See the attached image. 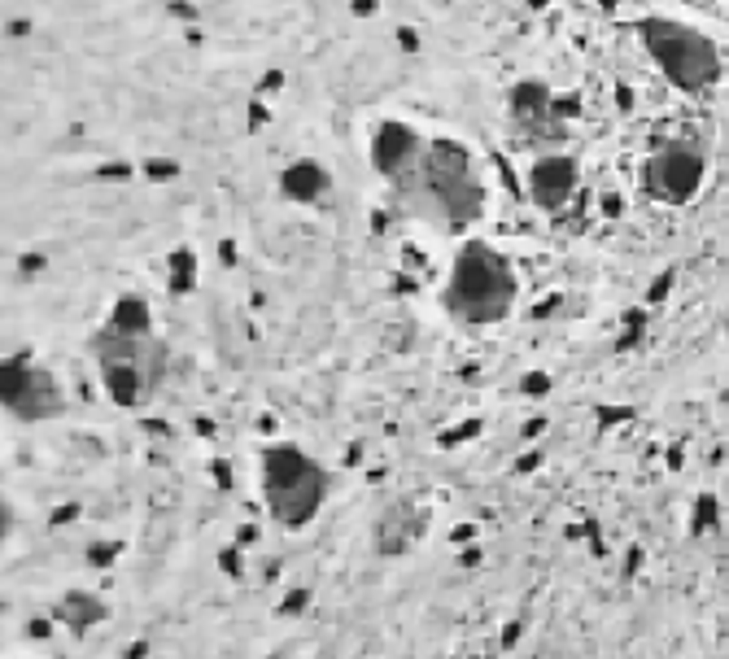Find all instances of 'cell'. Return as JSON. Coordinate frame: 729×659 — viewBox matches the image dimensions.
<instances>
[{
    "instance_id": "obj_5",
    "label": "cell",
    "mask_w": 729,
    "mask_h": 659,
    "mask_svg": "<svg viewBox=\"0 0 729 659\" xmlns=\"http://www.w3.org/2000/svg\"><path fill=\"white\" fill-rule=\"evenodd\" d=\"M638 35H642V49L655 61V71L686 97H699L707 88H716L721 75H725L721 49L707 40L704 31L677 23V18L651 14V18L638 23Z\"/></svg>"
},
{
    "instance_id": "obj_8",
    "label": "cell",
    "mask_w": 729,
    "mask_h": 659,
    "mask_svg": "<svg viewBox=\"0 0 729 659\" xmlns=\"http://www.w3.org/2000/svg\"><path fill=\"white\" fill-rule=\"evenodd\" d=\"M559 114H568V105L554 101L551 88H546L542 79H525V83H516V92H511V118L520 123V131L537 136V140L559 136V131H563V127H554V123H559Z\"/></svg>"
},
{
    "instance_id": "obj_11",
    "label": "cell",
    "mask_w": 729,
    "mask_h": 659,
    "mask_svg": "<svg viewBox=\"0 0 729 659\" xmlns=\"http://www.w3.org/2000/svg\"><path fill=\"white\" fill-rule=\"evenodd\" d=\"M324 188H327V175L315 166V162H298V166L284 175V193L298 197V202H310V197L324 193Z\"/></svg>"
},
{
    "instance_id": "obj_2",
    "label": "cell",
    "mask_w": 729,
    "mask_h": 659,
    "mask_svg": "<svg viewBox=\"0 0 729 659\" xmlns=\"http://www.w3.org/2000/svg\"><path fill=\"white\" fill-rule=\"evenodd\" d=\"M92 358H97L101 393L118 410H145L162 393L171 372V350L153 332L149 306L136 297H123L114 306L109 324L92 336Z\"/></svg>"
},
{
    "instance_id": "obj_7",
    "label": "cell",
    "mask_w": 729,
    "mask_h": 659,
    "mask_svg": "<svg viewBox=\"0 0 729 659\" xmlns=\"http://www.w3.org/2000/svg\"><path fill=\"white\" fill-rule=\"evenodd\" d=\"M707 179V153L695 140H659L642 162V193L655 205H690Z\"/></svg>"
},
{
    "instance_id": "obj_10",
    "label": "cell",
    "mask_w": 729,
    "mask_h": 659,
    "mask_svg": "<svg viewBox=\"0 0 729 659\" xmlns=\"http://www.w3.org/2000/svg\"><path fill=\"white\" fill-rule=\"evenodd\" d=\"M428 515L424 507H411V503H389V507L380 511V524H376V541L384 555H402V551H411L415 541H420V532H424Z\"/></svg>"
},
{
    "instance_id": "obj_6",
    "label": "cell",
    "mask_w": 729,
    "mask_h": 659,
    "mask_svg": "<svg viewBox=\"0 0 729 659\" xmlns=\"http://www.w3.org/2000/svg\"><path fill=\"white\" fill-rule=\"evenodd\" d=\"M0 398H5V415L18 424H44L66 415V389L52 376L44 362H35L31 354H9L0 367Z\"/></svg>"
},
{
    "instance_id": "obj_3",
    "label": "cell",
    "mask_w": 729,
    "mask_h": 659,
    "mask_svg": "<svg viewBox=\"0 0 729 659\" xmlns=\"http://www.w3.org/2000/svg\"><path fill=\"white\" fill-rule=\"evenodd\" d=\"M520 302V276L511 258L498 254L489 240H463L441 284V306L463 328H494Z\"/></svg>"
},
{
    "instance_id": "obj_1",
    "label": "cell",
    "mask_w": 729,
    "mask_h": 659,
    "mask_svg": "<svg viewBox=\"0 0 729 659\" xmlns=\"http://www.w3.org/2000/svg\"><path fill=\"white\" fill-rule=\"evenodd\" d=\"M372 162L402 214L437 231H463L485 214V179L468 145L450 136H420L406 123H380Z\"/></svg>"
},
{
    "instance_id": "obj_9",
    "label": "cell",
    "mask_w": 729,
    "mask_h": 659,
    "mask_svg": "<svg viewBox=\"0 0 729 659\" xmlns=\"http://www.w3.org/2000/svg\"><path fill=\"white\" fill-rule=\"evenodd\" d=\"M577 193V162L554 153V157H537L528 171V197L542 210H559L568 205V197Z\"/></svg>"
},
{
    "instance_id": "obj_4",
    "label": "cell",
    "mask_w": 729,
    "mask_h": 659,
    "mask_svg": "<svg viewBox=\"0 0 729 659\" xmlns=\"http://www.w3.org/2000/svg\"><path fill=\"white\" fill-rule=\"evenodd\" d=\"M258 489H262V507L279 529L302 532L319 520L332 481L324 463L298 441H271L258 455Z\"/></svg>"
}]
</instances>
